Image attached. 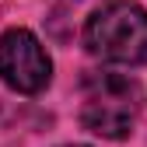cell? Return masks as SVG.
Instances as JSON below:
<instances>
[{"instance_id": "obj_3", "label": "cell", "mask_w": 147, "mask_h": 147, "mask_svg": "<svg viewBox=\"0 0 147 147\" xmlns=\"http://www.w3.org/2000/svg\"><path fill=\"white\" fill-rule=\"evenodd\" d=\"M53 77L46 46L28 28H7L0 35V81L18 95H39Z\"/></svg>"}, {"instance_id": "obj_4", "label": "cell", "mask_w": 147, "mask_h": 147, "mask_svg": "<svg viewBox=\"0 0 147 147\" xmlns=\"http://www.w3.org/2000/svg\"><path fill=\"white\" fill-rule=\"evenodd\" d=\"M63 147H84V144H63Z\"/></svg>"}, {"instance_id": "obj_2", "label": "cell", "mask_w": 147, "mask_h": 147, "mask_svg": "<svg viewBox=\"0 0 147 147\" xmlns=\"http://www.w3.org/2000/svg\"><path fill=\"white\" fill-rule=\"evenodd\" d=\"M84 46L91 56L109 63L147 60V11L133 0H112L98 7L84 25Z\"/></svg>"}, {"instance_id": "obj_1", "label": "cell", "mask_w": 147, "mask_h": 147, "mask_svg": "<svg viewBox=\"0 0 147 147\" xmlns=\"http://www.w3.org/2000/svg\"><path fill=\"white\" fill-rule=\"evenodd\" d=\"M144 109V88L126 74H91L84 84L81 123L84 130L105 140H123L133 133L137 116Z\"/></svg>"}]
</instances>
